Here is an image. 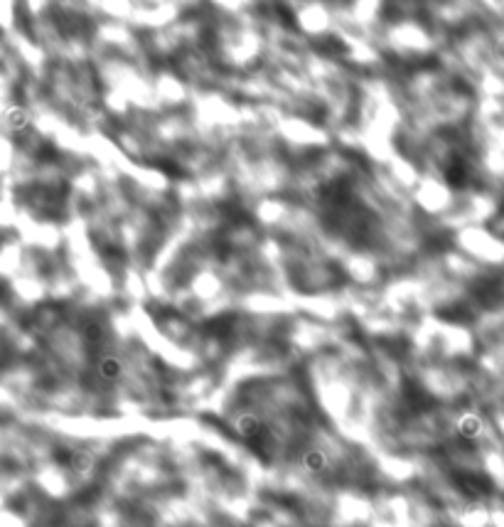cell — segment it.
I'll return each instance as SVG.
<instances>
[{
  "label": "cell",
  "instance_id": "cell-1",
  "mask_svg": "<svg viewBox=\"0 0 504 527\" xmlns=\"http://www.w3.org/2000/svg\"><path fill=\"white\" fill-rule=\"evenodd\" d=\"M3 121H6V126L15 136H23V133H28V131L32 129V118H30V113L25 111L23 107H15V104L3 111Z\"/></svg>",
  "mask_w": 504,
  "mask_h": 527
},
{
  "label": "cell",
  "instance_id": "cell-2",
  "mask_svg": "<svg viewBox=\"0 0 504 527\" xmlns=\"http://www.w3.org/2000/svg\"><path fill=\"white\" fill-rule=\"evenodd\" d=\"M96 370H99L101 380L116 382V380H121V375H124V362H121L116 355H104V358L99 360V364H96Z\"/></svg>",
  "mask_w": 504,
  "mask_h": 527
},
{
  "label": "cell",
  "instance_id": "cell-3",
  "mask_svg": "<svg viewBox=\"0 0 504 527\" xmlns=\"http://www.w3.org/2000/svg\"><path fill=\"white\" fill-rule=\"evenodd\" d=\"M234 429L241 434V436L253 438V436L261 434V419H258L253 412H241V414L236 416V421H234Z\"/></svg>",
  "mask_w": 504,
  "mask_h": 527
},
{
  "label": "cell",
  "instance_id": "cell-4",
  "mask_svg": "<svg viewBox=\"0 0 504 527\" xmlns=\"http://www.w3.org/2000/svg\"><path fill=\"white\" fill-rule=\"evenodd\" d=\"M458 434L467 441L477 438L482 434V419L477 414H463L458 421Z\"/></svg>",
  "mask_w": 504,
  "mask_h": 527
},
{
  "label": "cell",
  "instance_id": "cell-5",
  "mask_svg": "<svg viewBox=\"0 0 504 527\" xmlns=\"http://www.w3.org/2000/svg\"><path fill=\"white\" fill-rule=\"evenodd\" d=\"M302 465H305V471L310 473H322L327 468V456L320 449L302 451Z\"/></svg>",
  "mask_w": 504,
  "mask_h": 527
}]
</instances>
